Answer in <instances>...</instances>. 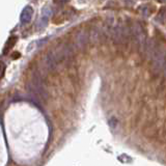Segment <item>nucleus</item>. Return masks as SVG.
I'll return each mask as SVG.
<instances>
[{
	"label": "nucleus",
	"instance_id": "7ed1b4c3",
	"mask_svg": "<svg viewBox=\"0 0 166 166\" xmlns=\"http://www.w3.org/2000/svg\"><path fill=\"white\" fill-rule=\"evenodd\" d=\"M103 29L100 27H98V26H94V27L92 28V30H90V33H89V38L92 42H94V43H97V42H99L101 38V36L103 35Z\"/></svg>",
	"mask_w": 166,
	"mask_h": 166
},
{
	"label": "nucleus",
	"instance_id": "f257e3e1",
	"mask_svg": "<svg viewBox=\"0 0 166 166\" xmlns=\"http://www.w3.org/2000/svg\"><path fill=\"white\" fill-rule=\"evenodd\" d=\"M88 42V34L84 30H80L75 35V43L78 48H84Z\"/></svg>",
	"mask_w": 166,
	"mask_h": 166
},
{
	"label": "nucleus",
	"instance_id": "0eeeda50",
	"mask_svg": "<svg viewBox=\"0 0 166 166\" xmlns=\"http://www.w3.org/2000/svg\"><path fill=\"white\" fill-rule=\"evenodd\" d=\"M160 1H166V0H160Z\"/></svg>",
	"mask_w": 166,
	"mask_h": 166
},
{
	"label": "nucleus",
	"instance_id": "20e7f679",
	"mask_svg": "<svg viewBox=\"0 0 166 166\" xmlns=\"http://www.w3.org/2000/svg\"><path fill=\"white\" fill-rule=\"evenodd\" d=\"M51 15V9L49 7H44L43 11H42V17H47L49 18Z\"/></svg>",
	"mask_w": 166,
	"mask_h": 166
},
{
	"label": "nucleus",
	"instance_id": "f03ea898",
	"mask_svg": "<svg viewBox=\"0 0 166 166\" xmlns=\"http://www.w3.org/2000/svg\"><path fill=\"white\" fill-rule=\"evenodd\" d=\"M32 15H33V9L30 5H27V6L24 7V9L21 13V22L23 24H27L31 21Z\"/></svg>",
	"mask_w": 166,
	"mask_h": 166
},
{
	"label": "nucleus",
	"instance_id": "39448f33",
	"mask_svg": "<svg viewBox=\"0 0 166 166\" xmlns=\"http://www.w3.org/2000/svg\"><path fill=\"white\" fill-rule=\"evenodd\" d=\"M140 9H141V7H140ZM140 11H141V14H142L144 17H147V16L149 15V9H147V6H143Z\"/></svg>",
	"mask_w": 166,
	"mask_h": 166
},
{
	"label": "nucleus",
	"instance_id": "423d86ee",
	"mask_svg": "<svg viewBox=\"0 0 166 166\" xmlns=\"http://www.w3.org/2000/svg\"><path fill=\"white\" fill-rule=\"evenodd\" d=\"M60 2H66V1H69V0H59Z\"/></svg>",
	"mask_w": 166,
	"mask_h": 166
}]
</instances>
